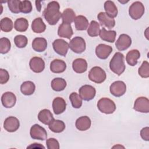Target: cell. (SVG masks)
Returning <instances> with one entry per match:
<instances>
[{
  "instance_id": "obj_1",
  "label": "cell",
  "mask_w": 149,
  "mask_h": 149,
  "mask_svg": "<svg viewBox=\"0 0 149 149\" xmlns=\"http://www.w3.org/2000/svg\"><path fill=\"white\" fill-rule=\"evenodd\" d=\"M59 8V4L56 1H51L48 3L43 12V15L49 24L55 25L59 20L62 15Z\"/></svg>"
},
{
  "instance_id": "obj_2",
  "label": "cell",
  "mask_w": 149,
  "mask_h": 149,
  "mask_svg": "<svg viewBox=\"0 0 149 149\" xmlns=\"http://www.w3.org/2000/svg\"><path fill=\"white\" fill-rule=\"evenodd\" d=\"M124 55L119 52H116L109 62V68L114 73L119 76L125 70Z\"/></svg>"
},
{
  "instance_id": "obj_3",
  "label": "cell",
  "mask_w": 149,
  "mask_h": 149,
  "mask_svg": "<svg viewBox=\"0 0 149 149\" xmlns=\"http://www.w3.org/2000/svg\"><path fill=\"white\" fill-rule=\"evenodd\" d=\"M97 108L102 113H112L116 109L115 102L108 98H102L97 102Z\"/></svg>"
},
{
  "instance_id": "obj_4",
  "label": "cell",
  "mask_w": 149,
  "mask_h": 149,
  "mask_svg": "<svg viewBox=\"0 0 149 149\" xmlns=\"http://www.w3.org/2000/svg\"><path fill=\"white\" fill-rule=\"evenodd\" d=\"M107 77L104 70L99 66H94L91 69L88 73L89 79L96 83L100 84L104 82Z\"/></svg>"
},
{
  "instance_id": "obj_5",
  "label": "cell",
  "mask_w": 149,
  "mask_h": 149,
  "mask_svg": "<svg viewBox=\"0 0 149 149\" xmlns=\"http://www.w3.org/2000/svg\"><path fill=\"white\" fill-rule=\"evenodd\" d=\"M144 13V6L143 4L139 1L133 2L129 7V14L134 20H138L141 18Z\"/></svg>"
},
{
  "instance_id": "obj_6",
  "label": "cell",
  "mask_w": 149,
  "mask_h": 149,
  "mask_svg": "<svg viewBox=\"0 0 149 149\" xmlns=\"http://www.w3.org/2000/svg\"><path fill=\"white\" fill-rule=\"evenodd\" d=\"M69 47L73 52L81 54L86 49V42L82 37H75L70 41Z\"/></svg>"
},
{
  "instance_id": "obj_7",
  "label": "cell",
  "mask_w": 149,
  "mask_h": 149,
  "mask_svg": "<svg viewBox=\"0 0 149 149\" xmlns=\"http://www.w3.org/2000/svg\"><path fill=\"white\" fill-rule=\"evenodd\" d=\"M79 93L82 100L88 101L94 98L96 94V91L93 86L86 84L79 88Z\"/></svg>"
},
{
  "instance_id": "obj_8",
  "label": "cell",
  "mask_w": 149,
  "mask_h": 149,
  "mask_svg": "<svg viewBox=\"0 0 149 149\" xmlns=\"http://www.w3.org/2000/svg\"><path fill=\"white\" fill-rule=\"evenodd\" d=\"M30 134L33 139L44 140L47 138V131L43 127L38 124H35L31 127Z\"/></svg>"
},
{
  "instance_id": "obj_9",
  "label": "cell",
  "mask_w": 149,
  "mask_h": 149,
  "mask_svg": "<svg viewBox=\"0 0 149 149\" xmlns=\"http://www.w3.org/2000/svg\"><path fill=\"white\" fill-rule=\"evenodd\" d=\"M111 93L116 97L122 96L126 91V84L122 81H116L111 84L109 87Z\"/></svg>"
},
{
  "instance_id": "obj_10",
  "label": "cell",
  "mask_w": 149,
  "mask_h": 149,
  "mask_svg": "<svg viewBox=\"0 0 149 149\" xmlns=\"http://www.w3.org/2000/svg\"><path fill=\"white\" fill-rule=\"evenodd\" d=\"M54 51L58 54L65 56L69 48V44L62 39H56L52 43Z\"/></svg>"
},
{
  "instance_id": "obj_11",
  "label": "cell",
  "mask_w": 149,
  "mask_h": 149,
  "mask_svg": "<svg viewBox=\"0 0 149 149\" xmlns=\"http://www.w3.org/2000/svg\"><path fill=\"white\" fill-rule=\"evenodd\" d=\"M134 109L141 113H148L149 112V100L144 97H138L134 101Z\"/></svg>"
},
{
  "instance_id": "obj_12",
  "label": "cell",
  "mask_w": 149,
  "mask_h": 149,
  "mask_svg": "<svg viewBox=\"0 0 149 149\" xmlns=\"http://www.w3.org/2000/svg\"><path fill=\"white\" fill-rule=\"evenodd\" d=\"M131 44L132 39L130 36L125 34H122L119 36L118 39L116 40L115 46L119 51H122L127 49Z\"/></svg>"
},
{
  "instance_id": "obj_13",
  "label": "cell",
  "mask_w": 149,
  "mask_h": 149,
  "mask_svg": "<svg viewBox=\"0 0 149 149\" xmlns=\"http://www.w3.org/2000/svg\"><path fill=\"white\" fill-rule=\"evenodd\" d=\"M20 126L19 119L14 116L8 117L3 122V128L8 132H16Z\"/></svg>"
},
{
  "instance_id": "obj_14",
  "label": "cell",
  "mask_w": 149,
  "mask_h": 149,
  "mask_svg": "<svg viewBox=\"0 0 149 149\" xmlns=\"http://www.w3.org/2000/svg\"><path fill=\"white\" fill-rule=\"evenodd\" d=\"M30 68L32 71L35 73H40L45 68V62L44 60L40 57H33L29 62Z\"/></svg>"
},
{
  "instance_id": "obj_15",
  "label": "cell",
  "mask_w": 149,
  "mask_h": 149,
  "mask_svg": "<svg viewBox=\"0 0 149 149\" xmlns=\"http://www.w3.org/2000/svg\"><path fill=\"white\" fill-rule=\"evenodd\" d=\"M1 102L4 107L6 108H12L16 104V97L12 92H5L1 97Z\"/></svg>"
},
{
  "instance_id": "obj_16",
  "label": "cell",
  "mask_w": 149,
  "mask_h": 149,
  "mask_svg": "<svg viewBox=\"0 0 149 149\" xmlns=\"http://www.w3.org/2000/svg\"><path fill=\"white\" fill-rule=\"evenodd\" d=\"M112 51V47L104 44H100L98 45L95 48L96 55L98 58L101 59H107Z\"/></svg>"
},
{
  "instance_id": "obj_17",
  "label": "cell",
  "mask_w": 149,
  "mask_h": 149,
  "mask_svg": "<svg viewBox=\"0 0 149 149\" xmlns=\"http://www.w3.org/2000/svg\"><path fill=\"white\" fill-rule=\"evenodd\" d=\"M97 18L101 26H105L109 29H111L115 25V20L113 18L108 16L105 12H100Z\"/></svg>"
},
{
  "instance_id": "obj_18",
  "label": "cell",
  "mask_w": 149,
  "mask_h": 149,
  "mask_svg": "<svg viewBox=\"0 0 149 149\" xmlns=\"http://www.w3.org/2000/svg\"><path fill=\"white\" fill-rule=\"evenodd\" d=\"M66 107V103L65 100L61 97H56L52 101V109L56 115L63 113Z\"/></svg>"
},
{
  "instance_id": "obj_19",
  "label": "cell",
  "mask_w": 149,
  "mask_h": 149,
  "mask_svg": "<svg viewBox=\"0 0 149 149\" xmlns=\"http://www.w3.org/2000/svg\"><path fill=\"white\" fill-rule=\"evenodd\" d=\"M73 34L70 24L62 23L58 27V34L59 37L70 39Z\"/></svg>"
},
{
  "instance_id": "obj_20",
  "label": "cell",
  "mask_w": 149,
  "mask_h": 149,
  "mask_svg": "<svg viewBox=\"0 0 149 149\" xmlns=\"http://www.w3.org/2000/svg\"><path fill=\"white\" fill-rule=\"evenodd\" d=\"M91 124V119L87 116L79 117L75 123L76 128L80 131H86L88 130L90 127Z\"/></svg>"
},
{
  "instance_id": "obj_21",
  "label": "cell",
  "mask_w": 149,
  "mask_h": 149,
  "mask_svg": "<svg viewBox=\"0 0 149 149\" xmlns=\"http://www.w3.org/2000/svg\"><path fill=\"white\" fill-rule=\"evenodd\" d=\"M66 69V63L61 59H54L50 64V70L53 73H61L63 72Z\"/></svg>"
},
{
  "instance_id": "obj_22",
  "label": "cell",
  "mask_w": 149,
  "mask_h": 149,
  "mask_svg": "<svg viewBox=\"0 0 149 149\" xmlns=\"http://www.w3.org/2000/svg\"><path fill=\"white\" fill-rule=\"evenodd\" d=\"M72 68L73 70L77 73H84L87 69V61L83 58H77L72 63Z\"/></svg>"
},
{
  "instance_id": "obj_23",
  "label": "cell",
  "mask_w": 149,
  "mask_h": 149,
  "mask_svg": "<svg viewBox=\"0 0 149 149\" xmlns=\"http://www.w3.org/2000/svg\"><path fill=\"white\" fill-rule=\"evenodd\" d=\"M47 47V41L44 38L37 37L32 42V48L36 52H43L46 49Z\"/></svg>"
},
{
  "instance_id": "obj_24",
  "label": "cell",
  "mask_w": 149,
  "mask_h": 149,
  "mask_svg": "<svg viewBox=\"0 0 149 149\" xmlns=\"http://www.w3.org/2000/svg\"><path fill=\"white\" fill-rule=\"evenodd\" d=\"M99 36L102 40L112 43L115 41L116 33L114 30H107L104 27H102L100 30Z\"/></svg>"
},
{
  "instance_id": "obj_25",
  "label": "cell",
  "mask_w": 149,
  "mask_h": 149,
  "mask_svg": "<svg viewBox=\"0 0 149 149\" xmlns=\"http://www.w3.org/2000/svg\"><path fill=\"white\" fill-rule=\"evenodd\" d=\"M38 119L39 121L44 125H49L51 121L54 119L53 115L51 112L47 109H44L40 111L38 115Z\"/></svg>"
},
{
  "instance_id": "obj_26",
  "label": "cell",
  "mask_w": 149,
  "mask_h": 149,
  "mask_svg": "<svg viewBox=\"0 0 149 149\" xmlns=\"http://www.w3.org/2000/svg\"><path fill=\"white\" fill-rule=\"evenodd\" d=\"M140 57V52L137 49H132L127 52L126 56V61L129 65L134 66L137 63V60Z\"/></svg>"
},
{
  "instance_id": "obj_27",
  "label": "cell",
  "mask_w": 149,
  "mask_h": 149,
  "mask_svg": "<svg viewBox=\"0 0 149 149\" xmlns=\"http://www.w3.org/2000/svg\"><path fill=\"white\" fill-rule=\"evenodd\" d=\"M75 27L77 30H85L88 28V21L87 19L83 16L79 15L74 20Z\"/></svg>"
},
{
  "instance_id": "obj_28",
  "label": "cell",
  "mask_w": 149,
  "mask_h": 149,
  "mask_svg": "<svg viewBox=\"0 0 149 149\" xmlns=\"http://www.w3.org/2000/svg\"><path fill=\"white\" fill-rule=\"evenodd\" d=\"M48 127L54 133H61L65 130V124L62 120L54 119L48 125Z\"/></svg>"
},
{
  "instance_id": "obj_29",
  "label": "cell",
  "mask_w": 149,
  "mask_h": 149,
  "mask_svg": "<svg viewBox=\"0 0 149 149\" xmlns=\"http://www.w3.org/2000/svg\"><path fill=\"white\" fill-rule=\"evenodd\" d=\"M104 9L105 13L110 17L114 18L118 15V9L113 2L111 1H105L104 3Z\"/></svg>"
},
{
  "instance_id": "obj_30",
  "label": "cell",
  "mask_w": 149,
  "mask_h": 149,
  "mask_svg": "<svg viewBox=\"0 0 149 149\" xmlns=\"http://www.w3.org/2000/svg\"><path fill=\"white\" fill-rule=\"evenodd\" d=\"M32 30L36 33H41L46 29V26L41 17L36 18L31 24Z\"/></svg>"
},
{
  "instance_id": "obj_31",
  "label": "cell",
  "mask_w": 149,
  "mask_h": 149,
  "mask_svg": "<svg viewBox=\"0 0 149 149\" xmlns=\"http://www.w3.org/2000/svg\"><path fill=\"white\" fill-rule=\"evenodd\" d=\"M36 86L33 82L31 81H26L23 82L20 86V91L25 95H30L35 91Z\"/></svg>"
},
{
  "instance_id": "obj_32",
  "label": "cell",
  "mask_w": 149,
  "mask_h": 149,
  "mask_svg": "<svg viewBox=\"0 0 149 149\" xmlns=\"http://www.w3.org/2000/svg\"><path fill=\"white\" fill-rule=\"evenodd\" d=\"M51 86L53 90L61 91L65 88L66 86V81L62 78L56 77L52 80Z\"/></svg>"
},
{
  "instance_id": "obj_33",
  "label": "cell",
  "mask_w": 149,
  "mask_h": 149,
  "mask_svg": "<svg viewBox=\"0 0 149 149\" xmlns=\"http://www.w3.org/2000/svg\"><path fill=\"white\" fill-rule=\"evenodd\" d=\"M62 23H66L68 24L72 23L74 22L75 19V13L73 9L70 8L66 9L61 15Z\"/></svg>"
},
{
  "instance_id": "obj_34",
  "label": "cell",
  "mask_w": 149,
  "mask_h": 149,
  "mask_svg": "<svg viewBox=\"0 0 149 149\" xmlns=\"http://www.w3.org/2000/svg\"><path fill=\"white\" fill-rule=\"evenodd\" d=\"M29 27L28 20L25 18H19L16 20L14 24L15 30L19 32L26 31Z\"/></svg>"
},
{
  "instance_id": "obj_35",
  "label": "cell",
  "mask_w": 149,
  "mask_h": 149,
  "mask_svg": "<svg viewBox=\"0 0 149 149\" xmlns=\"http://www.w3.org/2000/svg\"><path fill=\"white\" fill-rule=\"evenodd\" d=\"M100 31L99 23L95 21L92 20L87 28V34L90 37H97L99 35Z\"/></svg>"
},
{
  "instance_id": "obj_36",
  "label": "cell",
  "mask_w": 149,
  "mask_h": 149,
  "mask_svg": "<svg viewBox=\"0 0 149 149\" xmlns=\"http://www.w3.org/2000/svg\"><path fill=\"white\" fill-rule=\"evenodd\" d=\"M13 24L12 20L9 17H4L1 20V30L4 32H9L13 29Z\"/></svg>"
},
{
  "instance_id": "obj_37",
  "label": "cell",
  "mask_w": 149,
  "mask_h": 149,
  "mask_svg": "<svg viewBox=\"0 0 149 149\" xmlns=\"http://www.w3.org/2000/svg\"><path fill=\"white\" fill-rule=\"evenodd\" d=\"M69 100L72 107L74 108H80L82 105V99L76 92L72 93L69 95Z\"/></svg>"
},
{
  "instance_id": "obj_38",
  "label": "cell",
  "mask_w": 149,
  "mask_h": 149,
  "mask_svg": "<svg viewBox=\"0 0 149 149\" xmlns=\"http://www.w3.org/2000/svg\"><path fill=\"white\" fill-rule=\"evenodd\" d=\"M11 47V44L9 40L6 37H2L0 39V52L2 54L8 53Z\"/></svg>"
},
{
  "instance_id": "obj_39",
  "label": "cell",
  "mask_w": 149,
  "mask_h": 149,
  "mask_svg": "<svg viewBox=\"0 0 149 149\" xmlns=\"http://www.w3.org/2000/svg\"><path fill=\"white\" fill-rule=\"evenodd\" d=\"M21 1L20 0H10L8 1V5L9 10L13 13L20 12V6Z\"/></svg>"
},
{
  "instance_id": "obj_40",
  "label": "cell",
  "mask_w": 149,
  "mask_h": 149,
  "mask_svg": "<svg viewBox=\"0 0 149 149\" xmlns=\"http://www.w3.org/2000/svg\"><path fill=\"white\" fill-rule=\"evenodd\" d=\"M27 38L23 35H17L14 38V42L16 46L19 48H24L27 44Z\"/></svg>"
},
{
  "instance_id": "obj_41",
  "label": "cell",
  "mask_w": 149,
  "mask_h": 149,
  "mask_svg": "<svg viewBox=\"0 0 149 149\" xmlns=\"http://www.w3.org/2000/svg\"><path fill=\"white\" fill-rule=\"evenodd\" d=\"M139 74L143 78H148L149 77V63L145 61L141 66L139 68Z\"/></svg>"
},
{
  "instance_id": "obj_42",
  "label": "cell",
  "mask_w": 149,
  "mask_h": 149,
  "mask_svg": "<svg viewBox=\"0 0 149 149\" xmlns=\"http://www.w3.org/2000/svg\"><path fill=\"white\" fill-rule=\"evenodd\" d=\"M32 4L30 1H21L20 10V12L23 13H29L32 10Z\"/></svg>"
},
{
  "instance_id": "obj_43",
  "label": "cell",
  "mask_w": 149,
  "mask_h": 149,
  "mask_svg": "<svg viewBox=\"0 0 149 149\" xmlns=\"http://www.w3.org/2000/svg\"><path fill=\"white\" fill-rule=\"evenodd\" d=\"M46 144L48 149H59V144L58 140L54 138H49L47 140Z\"/></svg>"
},
{
  "instance_id": "obj_44",
  "label": "cell",
  "mask_w": 149,
  "mask_h": 149,
  "mask_svg": "<svg viewBox=\"0 0 149 149\" xmlns=\"http://www.w3.org/2000/svg\"><path fill=\"white\" fill-rule=\"evenodd\" d=\"M9 79V74L8 72L3 69H0V83L3 84L8 81Z\"/></svg>"
},
{
  "instance_id": "obj_45",
  "label": "cell",
  "mask_w": 149,
  "mask_h": 149,
  "mask_svg": "<svg viewBox=\"0 0 149 149\" xmlns=\"http://www.w3.org/2000/svg\"><path fill=\"white\" fill-rule=\"evenodd\" d=\"M140 136L141 138L146 141L149 140V127H145L140 131Z\"/></svg>"
},
{
  "instance_id": "obj_46",
  "label": "cell",
  "mask_w": 149,
  "mask_h": 149,
  "mask_svg": "<svg viewBox=\"0 0 149 149\" xmlns=\"http://www.w3.org/2000/svg\"><path fill=\"white\" fill-rule=\"evenodd\" d=\"M27 148H45V147L41 145L40 144H37V143L32 144L31 145L27 147Z\"/></svg>"
},
{
  "instance_id": "obj_47",
  "label": "cell",
  "mask_w": 149,
  "mask_h": 149,
  "mask_svg": "<svg viewBox=\"0 0 149 149\" xmlns=\"http://www.w3.org/2000/svg\"><path fill=\"white\" fill-rule=\"evenodd\" d=\"M40 2L36 1V8H37V9L38 10V11H39V12H40V10H41V5H40Z\"/></svg>"
}]
</instances>
